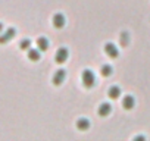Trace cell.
<instances>
[{"label":"cell","instance_id":"9","mask_svg":"<svg viewBox=\"0 0 150 141\" xmlns=\"http://www.w3.org/2000/svg\"><path fill=\"white\" fill-rule=\"evenodd\" d=\"M90 125H91V122H90L87 118H80V119L77 121V128H78L80 131H87V129L90 128Z\"/></svg>","mask_w":150,"mask_h":141},{"label":"cell","instance_id":"16","mask_svg":"<svg viewBox=\"0 0 150 141\" xmlns=\"http://www.w3.org/2000/svg\"><path fill=\"white\" fill-rule=\"evenodd\" d=\"M134 140H144V137H143V135H137Z\"/></svg>","mask_w":150,"mask_h":141},{"label":"cell","instance_id":"15","mask_svg":"<svg viewBox=\"0 0 150 141\" xmlns=\"http://www.w3.org/2000/svg\"><path fill=\"white\" fill-rule=\"evenodd\" d=\"M121 40H122V44H127V41L129 40V38H128V35H127V32H122V35H121Z\"/></svg>","mask_w":150,"mask_h":141},{"label":"cell","instance_id":"10","mask_svg":"<svg viewBox=\"0 0 150 141\" xmlns=\"http://www.w3.org/2000/svg\"><path fill=\"white\" fill-rule=\"evenodd\" d=\"M40 49L37 47V49H30L28 50V59L30 60H33V62H37V60H40Z\"/></svg>","mask_w":150,"mask_h":141},{"label":"cell","instance_id":"11","mask_svg":"<svg viewBox=\"0 0 150 141\" xmlns=\"http://www.w3.org/2000/svg\"><path fill=\"white\" fill-rule=\"evenodd\" d=\"M108 94H109V97H110V99L116 100V99L121 96V87H118V85H112V87L109 88Z\"/></svg>","mask_w":150,"mask_h":141},{"label":"cell","instance_id":"13","mask_svg":"<svg viewBox=\"0 0 150 141\" xmlns=\"http://www.w3.org/2000/svg\"><path fill=\"white\" fill-rule=\"evenodd\" d=\"M100 74H102L103 77H110V75L113 74V68H112L110 65H103V66L100 68Z\"/></svg>","mask_w":150,"mask_h":141},{"label":"cell","instance_id":"2","mask_svg":"<svg viewBox=\"0 0 150 141\" xmlns=\"http://www.w3.org/2000/svg\"><path fill=\"white\" fill-rule=\"evenodd\" d=\"M105 51H106L108 56L112 57V59H116V57L119 56V49H118L116 44H113V43H106V44H105Z\"/></svg>","mask_w":150,"mask_h":141},{"label":"cell","instance_id":"14","mask_svg":"<svg viewBox=\"0 0 150 141\" xmlns=\"http://www.w3.org/2000/svg\"><path fill=\"white\" fill-rule=\"evenodd\" d=\"M19 47H21V50H30V49H31V40H30V38H24V40H21Z\"/></svg>","mask_w":150,"mask_h":141},{"label":"cell","instance_id":"8","mask_svg":"<svg viewBox=\"0 0 150 141\" xmlns=\"http://www.w3.org/2000/svg\"><path fill=\"white\" fill-rule=\"evenodd\" d=\"M122 106H124V109H127V110H131L134 106H135V100H134V97L132 96H125L124 97V100H122Z\"/></svg>","mask_w":150,"mask_h":141},{"label":"cell","instance_id":"12","mask_svg":"<svg viewBox=\"0 0 150 141\" xmlns=\"http://www.w3.org/2000/svg\"><path fill=\"white\" fill-rule=\"evenodd\" d=\"M37 47H38L41 51H46V50L49 49V40H47L46 37H40V38L37 40Z\"/></svg>","mask_w":150,"mask_h":141},{"label":"cell","instance_id":"7","mask_svg":"<svg viewBox=\"0 0 150 141\" xmlns=\"http://www.w3.org/2000/svg\"><path fill=\"white\" fill-rule=\"evenodd\" d=\"M65 22H66V19H65V16L62 13H56L53 16V25H54V28H63Z\"/></svg>","mask_w":150,"mask_h":141},{"label":"cell","instance_id":"6","mask_svg":"<svg viewBox=\"0 0 150 141\" xmlns=\"http://www.w3.org/2000/svg\"><path fill=\"white\" fill-rule=\"evenodd\" d=\"M110 112H112V106L109 103H102L99 106V110H97L99 116H102V118H106L108 115H110Z\"/></svg>","mask_w":150,"mask_h":141},{"label":"cell","instance_id":"5","mask_svg":"<svg viewBox=\"0 0 150 141\" xmlns=\"http://www.w3.org/2000/svg\"><path fill=\"white\" fill-rule=\"evenodd\" d=\"M65 78H66V70L65 69H57L54 72V75H53V84L54 85H62Z\"/></svg>","mask_w":150,"mask_h":141},{"label":"cell","instance_id":"1","mask_svg":"<svg viewBox=\"0 0 150 141\" xmlns=\"http://www.w3.org/2000/svg\"><path fill=\"white\" fill-rule=\"evenodd\" d=\"M83 84H84V87L86 88H91V87H94V84H96V75L93 74V70H90V69H84V72H83Z\"/></svg>","mask_w":150,"mask_h":141},{"label":"cell","instance_id":"17","mask_svg":"<svg viewBox=\"0 0 150 141\" xmlns=\"http://www.w3.org/2000/svg\"><path fill=\"white\" fill-rule=\"evenodd\" d=\"M2 31H3V24L0 22V34H2Z\"/></svg>","mask_w":150,"mask_h":141},{"label":"cell","instance_id":"3","mask_svg":"<svg viewBox=\"0 0 150 141\" xmlns=\"http://www.w3.org/2000/svg\"><path fill=\"white\" fill-rule=\"evenodd\" d=\"M15 34H16V30L15 28H8L5 32L0 34V44H5V43L11 41L15 37Z\"/></svg>","mask_w":150,"mask_h":141},{"label":"cell","instance_id":"4","mask_svg":"<svg viewBox=\"0 0 150 141\" xmlns=\"http://www.w3.org/2000/svg\"><path fill=\"white\" fill-rule=\"evenodd\" d=\"M68 57H69V51H68L66 47H60V49L56 51V54H54V60H56L57 63H63V62H66Z\"/></svg>","mask_w":150,"mask_h":141}]
</instances>
